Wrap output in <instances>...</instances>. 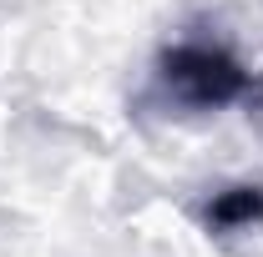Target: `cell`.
<instances>
[{"label": "cell", "instance_id": "obj_2", "mask_svg": "<svg viewBox=\"0 0 263 257\" xmlns=\"http://www.w3.org/2000/svg\"><path fill=\"white\" fill-rule=\"evenodd\" d=\"M208 232H248L263 222V187H223L202 207Z\"/></svg>", "mask_w": 263, "mask_h": 257}, {"label": "cell", "instance_id": "obj_1", "mask_svg": "<svg viewBox=\"0 0 263 257\" xmlns=\"http://www.w3.org/2000/svg\"><path fill=\"white\" fill-rule=\"evenodd\" d=\"M152 91H157V101L177 106V111H223L253 91V71L223 40L187 35V40H172L157 56Z\"/></svg>", "mask_w": 263, "mask_h": 257}]
</instances>
